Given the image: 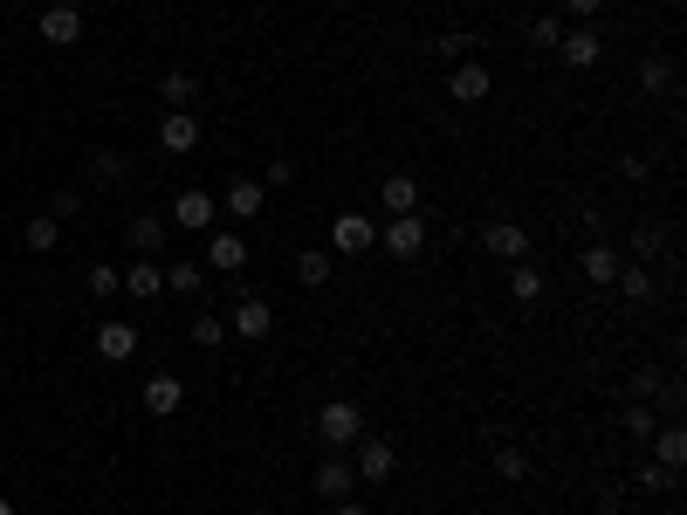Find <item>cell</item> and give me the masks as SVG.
I'll return each instance as SVG.
<instances>
[{
	"instance_id": "4",
	"label": "cell",
	"mask_w": 687,
	"mask_h": 515,
	"mask_svg": "<svg viewBox=\"0 0 687 515\" xmlns=\"http://www.w3.org/2000/svg\"><path fill=\"white\" fill-rule=\"evenodd\" d=\"M378 248H386L392 262H413V254H426V220L420 214H392L386 234H378Z\"/></svg>"
},
{
	"instance_id": "13",
	"label": "cell",
	"mask_w": 687,
	"mask_h": 515,
	"mask_svg": "<svg viewBox=\"0 0 687 515\" xmlns=\"http://www.w3.org/2000/svg\"><path fill=\"white\" fill-rule=\"evenodd\" d=\"M557 56H564V69H592V62L605 56V42H598V28H592V21H577V28H564Z\"/></svg>"
},
{
	"instance_id": "27",
	"label": "cell",
	"mask_w": 687,
	"mask_h": 515,
	"mask_svg": "<svg viewBox=\"0 0 687 515\" xmlns=\"http://www.w3.org/2000/svg\"><path fill=\"white\" fill-rule=\"evenodd\" d=\"M612 289H619L626 302H646V296H653V275H646V262H619V275H612Z\"/></svg>"
},
{
	"instance_id": "42",
	"label": "cell",
	"mask_w": 687,
	"mask_h": 515,
	"mask_svg": "<svg viewBox=\"0 0 687 515\" xmlns=\"http://www.w3.org/2000/svg\"><path fill=\"white\" fill-rule=\"evenodd\" d=\"M619 179H632V186L646 179V159H640V151H626V159H619Z\"/></svg>"
},
{
	"instance_id": "28",
	"label": "cell",
	"mask_w": 687,
	"mask_h": 515,
	"mask_svg": "<svg viewBox=\"0 0 687 515\" xmlns=\"http://www.w3.org/2000/svg\"><path fill=\"white\" fill-rule=\"evenodd\" d=\"M626 481L640 488V495H674V468H660V460H640V468H632Z\"/></svg>"
},
{
	"instance_id": "38",
	"label": "cell",
	"mask_w": 687,
	"mask_h": 515,
	"mask_svg": "<svg viewBox=\"0 0 687 515\" xmlns=\"http://www.w3.org/2000/svg\"><path fill=\"white\" fill-rule=\"evenodd\" d=\"M632 254H640V262L646 254H667V234H660V227H640V234H632Z\"/></svg>"
},
{
	"instance_id": "17",
	"label": "cell",
	"mask_w": 687,
	"mask_h": 515,
	"mask_svg": "<svg viewBox=\"0 0 687 515\" xmlns=\"http://www.w3.org/2000/svg\"><path fill=\"white\" fill-rule=\"evenodd\" d=\"M42 42L48 48H76L83 42V8H48L42 14Z\"/></svg>"
},
{
	"instance_id": "1",
	"label": "cell",
	"mask_w": 687,
	"mask_h": 515,
	"mask_svg": "<svg viewBox=\"0 0 687 515\" xmlns=\"http://www.w3.org/2000/svg\"><path fill=\"white\" fill-rule=\"evenodd\" d=\"M317 440H323L330 454L358 447V440H365V405H351V399H330V405H317Z\"/></svg>"
},
{
	"instance_id": "21",
	"label": "cell",
	"mask_w": 687,
	"mask_h": 515,
	"mask_svg": "<svg viewBox=\"0 0 687 515\" xmlns=\"http://www.w3.org/2000/svg\"><path fill=\"white\" fill-rule=\"evenodd\" d=\"M378 206H386V214H420V179L413 172H392L386 186H378Z\"/></svg>"
},
{
	"instance_id": "16",
	"label": "cell",
	"mask_w": 687,
	"mask_h": 515,
	"mask_svg": "<svg viewBox=\"0 0 687 515\" xmlns=\"http://www.w3.org/2000/svg\"><path fill=\"white\" fill-rule=\"evenodd\" d=\"M619 262H626V254H619V248H605V241H584V254H577V268H584V282H592V289H612Z\"/></svg>"
},
{
	"instance_id": "36",
	"label": "cell",
	"mask_w": 687,
	"mask_h": 515,
	"mask_svg": "<svg viewBox=\"0 0 687 515\" xmlns=\"http://www.w3.org/2000/svg\"><path fill=\"white\" fill-rule=\"evenodd\" d=\"M529 42H537V48H557V42H564V14H537V21H529Z\"/></svg>"
},
{
	"instance_id": "9",
	"label": "cell",
	"mask_w": 687,
	"mask_h": 515,
	"mask_svg": "<svg viewBox=\"0 0 687 515\" xmlns=\"http://www.w3.org/2000/svg\"><path fill=\"white\" fill-rule=\"evenodd\" d=\"M124 241H131V254H151V262H159L165 241H172V220L165 214H131L124 220Z\"/></svg>"
},
{
	"instance_id": "11",
	"label": "cell",
	"mask_w": 687,
	"mask_h": 515,
	"mask_svg": "<svg viewBox=\"0 0 687 515\" xmlns=\"http://www.w3.org/2000/svg\"><path fill=\"white\" fill-rule=\"evenodd\" d=\"M310 488H317V502H344L351 488H358V468H351L344 454H323V460H317V481H310Z\"/></svg>"
},
{
	"instance_id": "7",
	"label": "cell",
	"mask_w": 687,
	"mask_h": 515,
	"mask_svg": "<svg viewBox=\"0 0 687 515\" xmlns=\"http://www.w3.org/2000/svg\"><path fill=\"white\" fill-rule=\"evenodd\" d=\"M199 138H207V131H199L193 111H165V117H159V151H165V159H186V151H199Z\"/></svg>"
},
{
	"instance_id": "31",
	"label": "cell",
	"mask_w": 687,
	"mask_h": 515,
	"mask_svg": "<svg viewBox=\"0 0 687 515\" xmlns=\"http://www.w3.org/2000/svg\"><path fill=\"white\" fill-rule=\"evenodd\" d=\"M83 206H90L83 193H76V186H62V193H48V206H42V214H48V220H62V227H69V220H83Z\"/></svg>"
},
{
	"instance_id": "22",
	"label": "cell",
	"mask_w": 687,
	"mask_h": 515,
	"mask_svg": "<svg viewBox=\"0 0 687 515\" xmlns=\"http://www.w3.org/2000/svg\"><path fill=\"white\" fill-rule=\"evenodd\" d=\"M207 262H214L220 275H241V268H248V241H241V234H220V227H214V234H207Z\"/></svg>"
},
{
	"instance_id": "14",
	"label": "cell",
	"mask_w": 687,
	"mask_h": 515,
	"mask_svg": "<svg viewBox=\"0 0 687 515\" xmlns=\"http://www.w3.org/2000/svg\"><path fill=\"white\" fill-rule=\"evenodd\" d=\"M180 405H186V385L172 378V371H151L145 378V412H151V420H172Z\"/></svg>"
},
{
	"instance_id": "24",
	"label": "cell",
	"mask_w": 687,
	"mask_h": 515,
	"mask_svg": "<svg viewBox=\"0 0 687 515\" xmlns=\"http://www.w3.org/2000/svg\"><path fill=\"white\" fill-rule=\"evenodd\" d=\"M330 275H337V254H323V248H302L296 254V282H302V289H323Z\"/></svg>"
},
{
	"instance_id": "40",
	"label": "cell",
	"mask_w": 687,
	"mask_h": 515,
	"mask_svg": "<svg viewBox=\"0 0 687 515\" xmlns=\"http://www.w3.org/2000/svg\"><path fill=\"white\" fill-rule=\"evenodd\" d=\"M268 186H296V159H268Z\"/></svg>"
},
{
	"instance_id": "30",
	"label": "cell",
	"mask_w": 687,
	"mask_h": 515,
	"mask_svg": "<svg viewBox=\"0 0 687 515\" xmlns=\"http://www.w3.org/2000/svg\"><path fill=\"white\" fill-rule=\"evenodd\" d=\"M21 241H28L35 254H56V248H62V220H48V214H35V220H28V234H21Z\"/></svg>"
},
{
	"instance_id": "33",
	"label": "cell",
	"mask_w": 687,
	"mask_h": 515,
	"mask_svg": "<svg viewBox=\"0 0 687 515\" xmlns=\"http://www.w3.org/2000/svg\"><path fill=\"white\" fill-rule=\"evenodd\" d=\"M434 56H440L447 69H454V62H468V56H474V35H468V28H447V35L434 42Z\"/></svg>"
},
{
	"instance_id": "44",
	"label": "cell",
	"mask_w": 687,
	"mask_h": 515,
	"mask_svg": "<svg viewBox=\"0 0 687 515\" xmlns=\"http://www.w3.org/2000/svg\"><path fill=\"white\" fill-rule=\"evenodd\" d=\"M0 515H14V502H8V495H0Z\"/></svg>"
},
{
	"instance_id": "15",
	"label": "cell",
	"mask_w": 687,
	"mask_h": 515,
	"mask_svg": "<svg viewBox=\"0 0 687 515\" xmlns=\"http://www.w3.org/2000/svg\"><path fill=\"white\" fill-rule=\"evenodd\" d=\"M262 206H268L262 179H234V186L220 193V214H234V220H262Z\"/></svg>"
},
{
	"instance_id": "39",
	"label": "cell",
	"mask_w": 687,
	"mask_h": 515,
	"mask_svg": "<svg viewBox=\"0 0 687 515\" xmlns=\"http://www.w3.org/2000/svg\"><path fill=\"white\" fill-rule=\"evenodd\" d=\"M653 392H660V371H646V365H640V371H632V399L653 405Z\"/></svg>"
},
{
	"instance_id": "29",
	"label": "cell",
	"mask_w": 687,
	"mask_h": 515,
	"mask_svg": "<svg viewBox=\"0 0 687 515\" xmlns=\"http://www.w3.org/2000/svg\"><path fill=\"white\" fill-rule=\"evenodd\" d=\"M165 289L172 296H199V289H207V268H199V262H165Z\"/></svg>"
},
{
	"instance_id": "20",
	"label": "cell",
	"mask_w": 687,
	"mask_h": 515,
	"mask_svg": "<svg viewBox=\"0 0 687 515\" xmlns=\"http://www.w3.org/2000/svg\"><path fill=\"white\" fill-rule=\"evenodd\" d=\"M159 103H165V111H193V103H199V76L193 69H165L159 76Z\"/></svg>"
},
{
	"instance_id": "34",
	"label": "cell",
	"mask_w": 687,
	"mask_h": 515,
	"mask_svg": "<svg viewBox=\"0 0 687 515\" xmlns=\"http://www.w3.org/2000/svg\"><path fill=\"white\" fill-rule=\"evenodd\" d=\"M83 282H90V296H96V302H111V296L124 289V268H111V262H96V268H90Z\"/></svg>"
},
{
	"instance_id": "26",
	"label": "cell",
	"mask_w": 687,
	"mask_h": 515,
	"mask_svg": "<svg viewBox=\"0 0 687 515\" xmlns=\"http://www.w3.org/2000/svg\"><path fill=\"white\" fill-rule=\"evenodd\" d=\"M653 460L680 474V460H687V433H680V426H653Z\"/></svg>"
},
{
	"instance_id": "8",
	"label": "cell",
	"mask_w": 687,
	"mask_h": 515,
	"mask_svg": "<svg viewBox=\"0 0 687 515\" xmlns=\"http://www.w3.org/2000/svg\"><path fill=\"white\" fill-rule=\"evenodd\" d=\"M481 254H489V262H529V234L516 220H489L481 227Z\"/></svg>"
},
{
	"instance_id": "19",
	"label": "cell",
	"mask_w": 687,
	"mask_h": 515,
	"mask_svg": "<svg viewBox=\"0 0 687 515\" xmlns=\"http://www.w3.org/2000/svg\"><path fill=\"white\" fill-rule=\"evenodd\" d=\"M83 172H90V186H104V193H111V186H124V179H131V159H124V151H111V145H96Z\"/></svg>"
},
{
	"instance_id": "3",
	"label": "cell",
	"mask_w": 687,
	"mask_h": 515,
	"mask_svg": "<svg viewBox=\"0 0 687 515\" xmlns=\"http://www.w3.org/2000/svg\"><path fill=\"white\" fill-rule=\"evenodd\" d=\"M447 96H454V103H489V96H495V76H489V62H481V56L454 62V69H447Z\"/></svg>"
},
{
	"instance_id": "10",
	"label": "cell",
	"mask_w": 687,
	"mask_h": 515,
	"mask_svg": "<svg viewBox=\"0 0 687 515\" xmlns=\"http://www.w3.org/2000/svg\"><path fill=\"white\" fill-rule=\"evenodd\" d=\"M268 330H275V309H268L262 296H241V302H234V317H227V337H248V344H262Z\"/></svg>"
},
{
	"instance_id": "41",
	"label": "cell",
	"mask_w": 687,
	"mask_h": 515,
	"mask_svg": "<svg viewBox=\"0 0 687 515\" xmlns=\"http://www.w3.org/2000/svg\"><path fill=\"white\" fill-rule=\"evenodd\" d=\"M598 8H605V0H564V14H571V21H598Z\"/></svg>"
},
{
	"instance_id": "37",
	"label": "cell",
	"mask_w": 687,
	"mask_h": 515,
	"mask_svg": "<svg viewBox=\"0 0 687 515\" xmlns=\"http://www.w3.org/2000/svg\"><path fill=\"white\" fill-rule=\"evenodd\" d=\"M495 474H502V481H523V474H529V454H523V447H495Z\"/></svg>"
},
{
	"instance_id": "5",
	"label": "cell",
	"mask_w": 687,
	"mask_h": 515,
	"mask_svg": "<svg viewBox=\"0 0 687 515\" xmlns=\"http://www.w3.org/2000/svg\"><path fill=\"white\" fill-rule=\"evenodd\" d=\"M351 468H358V481H392V468H399V447L392 440H378V433H365L358 447H351Z\"/></svg>"
},
{
	"instance_id": "32",
	"label": "cell",
	"mask_w": 687,
	"mask_h": 515,
	"mask_svg": "<svg viewBox=\"0 0 687 515\" xmlns=\"http://www.w3.org/2000/svg\"><path fill=\"white\" fill-rule=\"evenodd\" d=\"M193 344H199V351H220V344H227V317L199 309V317H193Z\"/></svg>"
},
{
	"instance_id": "12",
	"label": "cell",
	"mask_w": 687,
	"mask_h": 515,
	"mask_svg": "<svg viewBox=\"0 0 687 515\" xmlns=\"http://www.w3.org/2000/svg\"><path fill=\"white\" fill-rule=\"evenodd\" d=\"M371 241H378L371 214H337V227H330V254H371Z\"/></svg>"
},
{
	"instance_id": "23",
	"label": "cell",
	"mask_w": 687,
	"mask_h": 515,
	"mask_svg": "<svg viewBox=\"0 0 687 515\" xmlns=\"http://www.w3.org/2000/svg\"><path fill=\"white\" fill-rule=\"evenodd\" d=\"M674 90H680V69L667 56H646L640 62V96H674Z\"/></svg>"
},
{
	"instance_id": "18",
	"label": "cell",
	"mask_w": 687,
	"mask_h": 515,
	"mask_svg": "<svg viewBox=\"0 0 687 515\" xmlns=\"http://www.w3.org/2000/svg\"><path fill=\"white\" fill-rule=\"evenodd\" d=\"M124 296H138V302L165 296V262H151V254H138V262L124 268Z\"/></svg>"
},
{
	"instance_id": "35",
	"label": "cell",
	"mask_w": 687,
	"mask_h": 515,
	"mask_svg": "<svg viewBox=\"0 0 687 515\" xmlns=\"http://www.w3.org/2000/svg\"><path fill=\"white\" fill-rule=\"evenodd\" d=\"M619 426L632 433V440H653V426H660V420H653V405H640V399H632V405L619 412Z\"/></svg>"
},
{
	"instance_id": "6",
	"label": "cell",
	"mask_w": 687,
	"mask_h": 515,
	"mask_svg": "<svg viewBox=\"0 0 687 515\" xmlns=\"http://www.w3.org/2000/svg\"><path fill=\"white\" fill-rule=\"evenodd\" d=\"M96 357H104V365H131L138 357V323L131 317H104L96 323Z\"/></svg>"
},
{
	"instance_id": "2",
	"label": "cell",
	"mask_w": 687,
	"mask_h": 515,
	"mask_svg": "<svg viewBox=\"0 0 687 515\" xmlns=\"http://www.w3.org/2000/svg\"><path fill=\"white\" fill-rule=\"evenodd\" d=\"M180 234H214V220H220V199L207 186H186L180 199H172V214H165Z\"/></svg>"
},
{
	"instance_id": "25",
	"label": "cell",
	"mask_w": 687,
	"mask_h": 515,
	"mask_svg": "<svg viewBox=\"0 0 687 515\" xmlns=\"http://www.w3.org/2000/svg\"><path fill=\"white\" fill-rule=\"evenodd\" d=\"M537 296H543V268H537V262H516V268H508V302L529 309Z\"/></svg>"
},
{
	"instance_id": "43",
	"label": "cell",
	"mask_w": 687,
	"mask_h": 515,
	"mask_svg": "<svg viewBox=\"0 0 687 515\" xmlns=\"http://www.w3.org/2000/svg\"><path fill=\"white\" fill-rule=\"evenodd\" d=\"M330 508H337V515H371V508H365L358 495H344V502H330Z\"/></svg>"
}]
</instances>
